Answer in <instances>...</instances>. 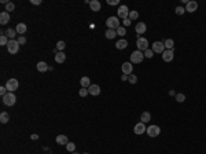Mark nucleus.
<instances>
[{"instance_id":"obj_3","label":"nucleus","mask_w":206,"mask_h":154,"mask_svg":"<svg viewBox=\"0 0 206 154\" xmlns=\"http://www.w3.org/2000/svg\"><path fill=\"white\" fill-rule=\"evenodd\" d=\"M15 102H17V96L14 95V92H7L4 96H3V103L6 106H14Z\"/></svg>"},{"instance_id":"obj_6","label":"nucleus","mask_w":206,"mask_h":154,"mask_svg":"<svg viewBox=\"0 0 206 154\" xmlns=\"http://www.w3.org/2000/svg\"><path fill=\"white\" fill-rule=\"evenodd\" d=\"M7 50H8V52L13 54V55L18 54V51H19V43H18V40H10L8 44H7Z\"/></svg>"},{"instance_id":"obj_44","label":"nucleus","mask_w":206,"mask_h":154,"mask_svg":"<svg viewBox=\"0 0 206 154\" xmlns=\"http://www.w3.org/2000/svg\"><path fill=\"white\" fill-rule=\"evenodd\" d=\"M30 3L34 6H38V4H41V0H30Z\"/></svg>"},{"instance_id":"obj_10","label":"nucleus","mask_w":206,"mask_h":154,"mask_svg":"<svg viewBox=\"0 0 206 154\" xmlns=\"http://www.w3.org/2000/svg\"><path fill=\"white\" fill-rule=\"evenodd\" d=\"M173 58H175V52H173V50H165V51L162 52L163 62H172Z\"/></svg>"},{"instance_id":"obj_12","label":"nucleus","mask_w":206,"mask_h":154,"mask_svg":"<svg viewBox=\"0 0 206 154\" xmlns=\"http://www.w3.org/2000/svg\"><path fill=\"white\" fill-rule=\"evenodd\" d=\"M146 131H147V128H146L144 123H138V124L135 125V128H133V132L136 135H143Z\"/></svg>"},{"instance_id":"obj_39","label":"nucleus","mask_w":206,"mask_h":154,"mask_svg":"<svg viewBox=\"0 0 206 154\" xmlns=\"http://www.w3.org/2000/svg\"><path fill=\"white\" fill-rule=\"evenodd\" d=\"M88 94H89V92H88V88H81V90L78 91V95L81 96V98H85Z\"/></svg>"},{"instance_id":"obj_32","label":"nucleus","mask_w":206,"mask_h":154,"mask_svg":"<svg viewBox=\"0 0 206 154\" xmlns=\"http://www.w3.org/2000/svg\"><path fill=\"white\" fill-rule=\"evenodd\" d=\"M8 37H7V36H6V34H1V36H0V44H1V46H7V44H8Z\"/></svg>"},{"instance_id":"obj_23","label":"nucleus","mask_w":206,"mask_h":154,"mask_svg":"<svg viewBox=\"0 0 206 154\" xmlns=\"http://www.w3.org/2000/svg\"><path fill=\"white\" fill-rule=\"evenodd\" d=\"M140 121L144 123V124H146V123H149V121H151V114H150L149 111H143L142 116H140Z\"/></svg>"},{"instance_id":"obj_7","label":"nucleus","mask_w":206,"mask_h":154,"mask_svg":"<svg viewBox=\"0 0 206 154\" xmlns=\"http://www.w3.org/2000/svg\"><path fill=\"white\" fill-rule=\"evenodd\" d=\"M136 46H138V50H139V51L144 52L146 50H149V40L140 36V37H138V41H136Z\"/></svg>"},{"instance_id":"obj_16","label":"nucleus","mask_w":206,"mask_h":154,"mask_svg":"<svg viewBox=\"0 0 206 154\" xmlns=\"http://www.w3.org/2000/svg\"><path fill=\"white\" fill-rule=\"evenodd\" d=\"M101 3L98 1V0H91L89 1V8H91V11H95V13H98V11H101Z\"/></svg>"},{"instance_id":"obj_2","label":"nucleus","mask_w":206,"mask_h":154,"mask_svg":"<svg viewBox=\"0 0 206 154\" xmlns=\"http://www.w3.org/2000/svg\"><path fill=\"white\" fill-rule=\"evenodd\" d=\"M144 59V52L136 50L133 52L131 54V63H142Z\"/></svg>"},{"instance_id":"obj_42","label":"nucleus","mask_w":206,"mask_h":154,"mask_svg":"<svg viewBox=\"0 0 206 154\" xmlns=\"http://www.w3.org/2000/svg\"><path fill=\"white\" fill-rule=\"evenodd\" d=\"M7 92H8V91H7V88H6V87H1V88H0V95H1V98H3Z\"/></svg>"},{"instance_id":"obj_30","label":"nucleus","mask_w":206,"mask_h":154,"mask_svg":"<svg viewBox=\"0 0 206 154\" xmlns=\"http://www.w3.org/2000/svg\"><path fill=\"white\" fill-rule=\"evenodd\" d=\"M66 150L67 151H70V153H74V151H76V143L69 142V143L66 144Z\"/></svg>"},{"instance_id":"obj_11","label":"nucleus","mask_w":206,"mask_h":154,"mask_svg":"<svg viewBox=\"0 0 206 154\" xmlns=\"http://www.w3.org/2000/svg\"><path fill=\"white\" fill-rule=\"evenodd\" d=\"M132 65H133V63H131V62H124V63H122V66H121L122 73L126 74V76L132 74V70H133V66H132Z\"/></svg>"},{"instance_id":"obj_35","label":"nucleus","mask_w":206,"mask_h":154,"mask_svg":"<svg viewBox=\"0 0 206 154\" xmlns=\"http://www.w3.org/2000/svg\"><path fill=\"white\" fill-rule=\"evenodd\" d=\"M128 81H129L131 84H136V83H138V76H135L133 73L129 74V76H128Z\"/></svg>"},{"instance_id":"obj_15","label":"nucleus","mask_w":206,"mask_h":154,"mask_svg":"<svg viewBox=\"0 0 206 154\" xmlns=\"http://www.w3.org/2000/svg\"><path fill=\"white\" fill-rule=\"evenodd\" d=\"M198 10V3L197 1H188L187 3V6H186V11H187V13H195V11H197Z\"/></svg>"},{"instance_id":"obj_45","label":"nucleus","mask_w":206,"mask_h":154,"mask_svg":"<svg viewBox=\"0 0 206 154\" xmlns=\"http://www.w3.org/2000/svg\"><path fill=\"white\" fill-rule=\"evenodd\" d=\"M30 139H32V140H37L38 139V135L37 134H32V135H30Z\"/></svg>"},{"instance_id":"obj_17","label":"nucleus","mask_w":206,"mask_h":154,"mask_svg":"<svg viewBox=\"0 0 206 154\" xmlns=\"http://www.w3.org/2000/svg\"><path fill=\"white\" fill-rule=\"evenodd\" d=\"M10 22V13L7 11H3V13H0V24L1 25H6Z\"/></svg>"},{"instance_id":"obj_43","label":"nucleus","mask_w":206,"mask_h":154,"mask_svg":"<svg viewBox=\"0 0 206 154\" xmlns=\"http://www.w3.org/2000/svg\"><path fill=\"white\" fill-rule=\"evenodd\" d=\"M122 24H124V28H126V26H129V25H131V19H129V18L124 19V21H122Z\"/></svg>"},{"instance_id":"obj_49","label":"nucleus","mask_w":206,"mask_h":154,"mask_svg":"<svg viewBox=\"0 0 206 154\" xmlns=\"http://www.w3.org/2000/svg\"><path fill=\"white\" fill-rule=\"evenodd\" d=\"M82 154H89V153H82Z\"/></svg>"},{"instance_id":"obj_25","label":"nucleus","mask_w":206,"mask_h":154,"mask_svg":"<svg viewBox=\"0 0 206 154\" xmlns=\"http://www.w3.org/2000/svg\"><path fill=\"white\" fill-rule=\"evenodd\" d=\"M105 34H106V38H109V40H113V38H115V36H117V30H113V29H107Z\"/></svg>"},{"instance_id":"obj_27","label":"nucleus","mask_w":206,"mask_h":154,"mask_svg":"<svg viewBox=\"0 0 206 154\" xmlns=\"http://www.w3.org/2000/svg\"><path fill=\"white\" fill-rule=\"evenodd\" d=\"M4 33L10 40H15V36H17V30H15V29H8V30L4 32Z\"/></svg>"},{"instance_id":"obj_36","label":"nucleus","mask_w":206,"mask_h":154,"mask_svg":"<svg viewBox=\"0 0 206 154\" xmlns=\"http://www.w3.org/2000/svg\"><path fill=\"white\" fill-rule=\"evenodd\" d=\"M175 13H176L177 15H183L184 13H186V8H184V7H182V6H179V7H176V8H175Z\"/></svg>"},{"instance_id":"obj_20","label":"nucleus","mask_w":206,"mask_h":154,"mask_svg":"<svg viewBox=\"0 0 206 154\" xmlns=\"http://www.w3.org/2000/svg\"><path fill=\"white\" fill-rule=\"evenodd\" d=\"M126 47H128V41H126L125 38H121V40H118V41L115 43V48H117V50H125Z\"/></svg>"},{"instance_id":"obj_22","label":"nucleus","mask_w":206,"mask_h":154,"mask_svg":"<svg viewBox=\"0 0 206 154\" xmlns=\"http://www.w3.org/2000/svg\"><path fill=\"white\" fill-rule=\"evenodd\" d=\"M80 85H81V88H88V87L91 85V80H89V77H81V80H80Z\"/></svg>"},{"instance_id":"obj_8","label":"nucleus","mask_w":206,"mask_h":154,"mask_svg":"<svg viewBox=\"0 0 206 154\" xmlns=\"http://www.w3.org/2000/svg\"><path fill=\"white\" fill-rule=\"evenodd\" d=\"M159 132H161V128H159L158 125H150L149 128H147V131H146V134L149 135L150 138H157L159 135Z\"/></svg>"},{"instance_id":"obj_5","label":"nucleus","mask_w":206,"mask_h":154,"mask_svg":"<svg viewBox=\"0 0 206 154\" xmlns=\"http://www.w3.org/2000/svg\"><path fill=\"white\" fill-rule=\"evenodd\" d=\"M4 87L7 88V91H8V92H14L15 90H18L19 83H18V80H17V78H8Z\"/></svg>"},{"instance_id":"obj_1","label":"nucleus","mask_w":206,"mask_h":154,"mask_svg":"<svg viewBox=\"0 0 206 154\" xmlns=\"http://www.w3.org/2000/svg\"><path fill=\"white\" fill-rule=\"evenodd\" d=\"M106 25H107V29H113V30H117L120 28V18L118 17H109L106 19Z\"/></svg>"},{"instance_id":"obj_26","label":"nucleus","mask_w":206,"mask_h":154,"mask_svg":"<svg viewBox=\"0 0 206 154\" xmlns=\"http://www.w3.org/2000/svg\"><path fill=\"white\" fill-rule=\"evenodd\" d=\"M10 120V116L7 111H1L0 113V121H1V124H7Z\"/></svg>"},{"instance_id":"obj_38","label":"nucleus","mask_w":206,"mask_h":154,"mask_svg":"<svg viewBox=\"0 0 206 154\" xmlns=\"http://www.w3.org/2000/svg\"><path fill=\"white\" fill-rule=\"evenodd\" d=\"M117 34H118V36H125V34H126V29H125L124 26H120V28L117 29Z\"/></svg>"},{"instance_id":"obj_18","label":"nucleus","mask_w":206,"mask_h":154,"mask_svg":"<svg viewBox=\"0 0 206 154\" xmlns=\"http://www.w3.org/2000/svg\"><path fill=\"white\" fill-rule=\"evenodd\" d=\"M65 61H66V55L63 51H59V52L55 54V62L57 63H63Z\"/></svg>"},{"instance_id":"obj_19","label":"nucleus","mask_w":206,"mask_h":154,"mask_svg":"<svg viewBox=\"0 0 206 154\" xmlns=\"http://www.w3.org/2000/svg\"><path fill=\"white\" fill-rule=\"evenodd\" d=\"M57 143L62 144V146H66V144L69 143V139H67L66 135H58V136H57Z\"/></svg>"},{"instance_id":"obj_21","label":"nucleus","mask_w":206,"mask_h":154,"mask_svg":"<svg viewBox=\"0 0 206 154\" xmlns=\"http://www.w3.org/2000/svg\"><path fill=\"white\" fill-rule=\"evenodd\" d=\"M26 29H28V26H26V25H25V24H22V22H21V24H18V25H17V28H15V30H17V33H18L19 36H24V33H25V32H26Z\"/></svg>"},{"instance_id":"obj_31","label":"nucleus","mask_w":206,"mask_h":154,"mask_svg":"<svg viewBox=\"0 0 206 154\" xmlns=\"http://www.w3.org/2000/svg\"><path fill=\"white\" fill-rule=\"evenodd\" d=\"M139 18V13L138 11H135V10H132L129 13V19L131 21H135V19H138Z\"/></svg>"},{"instance_id":"obj_47","label":"nucleus","mask_w":206,"mask_h":154,"mask_svg":"<svg viewBox=\"0 0 206 154\" xmlns=\"http://www.w3.org/2000/svg\"><path fill=\"white\" fill-rule=\"evenodd\" d=\"M169 95H170V96H176V94H175V91L172 90V91H169Z\"/></svg>"},{"instance_id":"obj_14","label":"nucleus","mask_w":206,"mask_h":154,"mask_svg":"<svg viewBox=\"0 0 206 154\" xmlns=\"http://www.w3.org/2000/svg\"><path fill=\"white\" fill-rule=\"evenodd\" d=\"M146 29H147V26H146L144 22H138V25L135 26V30H136V33H138V37H140V34H143L144 32H146Z\"/></svg>"},{"instance_id":"obj_48","label":"nucleus","mask_w":206,"mask_h":154,"mask_svg":"<svg viewBox=\"0 0 206 154\" xmlns=\"http://www.w3.org/2000/svg\"><path fill=\"white\" fill-rule=\"evenodd\" d=\"M72 154H78V153H76V151H74V153H72Z\"/></svg>"},{"instance_id":"obj_9","label":"nucleus","mask_w":206,"mask_h":154,"mask_svg":"<svg viewBox=\"0 0 206 154\" xmlns=\"http://www.w3.org/2000/svg\"><path fill=\"white\" fill-rule=\"evenodd\" d=\"M153 50L154 52H157V54H162L166 48H165V44L162 43V41H154L153 43Z\"/></svg>"},{"instance_id":"obj_29","label":"nucleus","mask_w":206,"mask_h":154,"mask_svg":"<svg viewBox=\"0 0 206 154\" xmlns=\"http://www.w3.org/2000/svg\"><path fill=\"white\" fill-rule=\"evenodd\" d=\"M65 47H66L65 41H62V40H61V41H58V43H57V47H55V50L59 52V51H63V50H65Z\"/></svg>"},{"instance_id":"obj_37","label":"nucleus","mask_w":206,"mask_h":154,"mask_svg":"<svg viewBox=\"0 0 206 154\" xmlns=\"http://www.w3.org/2000/svg\"><path fill=\"white\" fill-rule=\"evenodd\" d=\"M153 57H154V51L151 48H149V50L144 51V58H153Z\"/></svg>"},{"instance_id":"obj_24","label":"nucleus","mask_w":206,"mask_h":154,"mask_svg":"<svg viewBox=\"0 0 206 154\" xmlns=\"http://www.w3.org/2000/svg\"><path fill=\"white\" fill-rule=\"evenodd\" d=\"M48 69H50V66H48L45 62H38V63H37V70H38L40 73L47 72Z\"/></svg>"},{"instance_id":"obj_34","label":"nucleus","mask_w":206,"mask_h":154,"mask_svg":"<svg viewBox=\"0 0 206 154\" xmlns=\"http://www.w3.org/2000/svg\"><path fill=\"white\" fill-rule=\"evenodd\" d=\"M14 10H15V4H14V3L8 1V3L6 4V11H7V13H10V11H14Z\"/></svg>"},{"instance_id":"obj_41","label":"nucleus","mask_w":206,"mask_h":154,"mask_svg":"<svg viewBox=\"0 0 206 154\" xmlns=\"http://www.w3.org/2000/svg\"><path fill=\"white\" fill-rule=\"evenodd\" d=\"M18 43H19V46L25 44L26 43V37H25V36H18Z\"/></svg>"},{"instance_id":"obj_46","label":"nucleus","mask_w":206,"mask_h":154,"mask_svg":"<svg viewBox=\"0 0 206 154\" xmlns=\"http://www.w3.org/2000/svg\"><path fill=\"white\" fill-rule=\"evenodd\" d=\"M121 80H122V81H126V80H128V76H126V74H122Z\"/></svg>"},{"instance_id":"obj_4","label":"nucleus","mask_w":206,"mask_h":154,"mask_svg":"<svg viewBox=\"0 0 206 154\" xmlns=\"http://www.w3.org/2000/svg\"><path fill=\"white\" fill-rule=\"evenodd\" d=\"M129 8L126 7L125 4H122V6H120L118 7V11H117V17L120 19H126V18H129Z\"/></svg>"},{"instance_id":"obj_33","label":"nucleus","mask_w":206,"mask_h":154,"mask_svg":"<svg viewBox=\"0 0 206 154\" xmlns=\"http://www.w3.org/2000/svg\"><path fill=\"white\" fill-rule=\"evenodd\" d=\"M175 98H176V101H177L179 103H183V102L186 101V95H184V94H176Z\"/></svg>"},{"instance_id":"obj_40","label":"nucleus","mask_w":206,"mask_h":154,"mask_svg":"<svg viewBox=\"0 0 206 154\" xmlns=\"http://www.w3.org/2000/svg\"><path fill=\"white\" fill-rule=\"evenodd\" d=\"M106 1L109 6H118V3H120V0H106Z\"/></svg>"},{"instance_id":"obj_13","label":"nucleus","mask_w":206,"mask_h":154,"mask_svg":"<svg viewBox=\"0 0 206 154\" xmlns=\"http://www.w3.org/2000/svg\"><path fill=\"white\" fill-rule=\"evenodd\" d=\"M88 92H89L92 96H98L101 94V87L98 85V84H91V85L88 87Z\"/></svg>"},{"instance_id":"obj_28","label":"nucleus","mask_w":206,"mask_h":154,"mask_svg":"<svg viewBox=\"0 0 206 154\" xmlns=\"http://www.w3.org/2000/svg\"><path fill=\"white\" fill-rule=\"evenodd\" d=\"M163 44H165V48H166V50H173L175 41H173L172 38H166V40L163 41Z\"/></svg>"}]
</instances>
